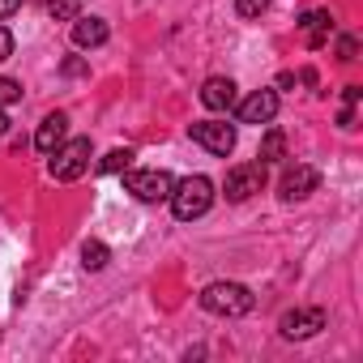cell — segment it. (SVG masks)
<instances>
[{
	"mask_svg": "<svg viewBox=\"0 0 363 363\" xmlns=\"http://www.w3.org/2000/svg\"><path fill=\"white\" fill-rule=\"evenodd\" d=\"M354 52H359V43H354L350 35H342V39H337V60H346V65H350V60H354Z\"/></svg>",
	"mask_w": 363,
	"mask_h": 363,
	"instance_id": "44dd1931",
	"label": "cell"
},
{
	"mask_svg": "<svg viewBox=\"0 0 363 363\" xmlns=\"http://www.w3.org/2000/svg\"><path fill=\"white\" fill-rule=\"evenodd\" d=\"M252 291L244 286V282H210L206 291H201V308L210 312V316H248L252 312Z\"/></svg>",
	"mask_w": 363,
	"mask_h": 363,
	"instance_id": "7a4b0ae2",
	"label": "cell"
},
{
	"mask_svg": "<svg viewBox=\"0 0 363 363\" xmlns=\"http://www.w3.org/2000/svg\"><path fill=\"white\" fill-rule=\"evenodd\" d=\"M171 210H175V218L179 223H193V218H201L210 206H214V184L206 175H189V179H179V184L171 189Z\"/></svg>",
	"mask_w": 363,
	"mask_h": 363,
	"instance_id": "6da1fadb",
	"label": "cell"
},
{
	"mask_svg": "<svg viewBox=\"0 0 363 363\" xmlns=\"http://www.w3.org/2000/svg\"><path fill=\"white\" fill-rule=\"evenodd\" d=\"M65 133H69V116H65V111H52V116L39 124V133H35V150H39V154H52V150L65 141Z\"/></svg>",
	"mask_w": 363,
	"mask_h": 363,
	"instance_id": "7c38bea8",
	"label": "cell"
},
{
	"mask_svg": "<svg viewBox=\"0 0 363 363\" xmlns=\"http://www.w3.org/2000/svg\"><path fill=\"white\" fill-rule=\"evenodd\" d=\"M282 150H286L282 128H269V133H265V141H261V162H278V158H282Z\"/></svg>",
	"mask_w": 363,
	"mask_h": 363,
	"instance_id": "9a60e30c",
	"label": "cell"
},
{
	"mask_svg": "<svg viewBox=\"0 0 363 363\" xmlns=\"http://www.w3.org/2000/svg\"><path fill=\"white\" fill-rule=\"evenodd\" d=\"M316 184H320V171H316V167H308V162H295V167H286V171H282V179H278V197L291 206V201L312 197V193H316Z\"/></svg>",
	"mask_w": 363,
	"mask_h": 363,
	"instance_id": "5b68a950",
	"label": "cell"
},
{
	"mask_svg": "<svg viewBox=\"0 0 363 363\" xmlns=\"http://www.w3.org/2000/svg\"><path fill=\"white\" fill-rule=\"evenodd\" d=\"M13 56V35H9V26H0V60H9Z\"/></svg>",
	"mask_w": 363,
	"mask_h": 363,
	"instance_id": "7402d4cb",
	"label": "cell"
},
{
	"mask_svg": "<svg viewBox=\"0 0 363 363\" xmlns=\"http://www.w3.org/2000/svg\"><path fill=\"white\" fill-rule=\"evenodd\" d=\"M9 103H22V86L13 77H0V107H9Z\"/></svg>",
	"mask_w": 363,
	"mask_h": 363,
	"instance_id": "d6986e66",
	"label": "cell"
},
{
	"mask_svg": "<svg viewBox=\"0 0 363 363\" xmlns=\"http://www.w3.org/2000/svg\"><path fill=\"white\" fill-rule=\"evenodd\" d=\"M107 39H111V30H107L103 18H82V13L73 18V43H77V48L90 52V48H103Z\"/></svg>",
	"mask_w": 363,
	"mask_h": 363,
	"instance_id": "8fae6325",
	"label": "cell"
},
{
	"mask_svg": "<svg viewBox=\"0 0 363 363\" xmlns=\"http://www.w3.org/2000/svg\"><path fill=\"white\" fill-rule=\"evenodd\" d=\"M329 26H333V18H329L325 9H312V13H303V22H299V30H308V48H325Z\"/></svg>",
	"mask_w": 363,
	"mask_h": 363,
	"instance_id": "4fadbf2b",
	"label": "cell"
},
{
	"mask_svg": "<svg viewBox=\"0 0 363 363\" xmlns=\"http://www.w3.org/2000/svg\"><path fill=\"white\" fill-rule=\"evenodd\" d=\"M0 133H9V116L5 111H0Z\"/></svg>",
	"mask_w": 363,
	"mask_h": 363,
	"instance_id": "d4e9b609",
	"label": "cell"
},
{
	"mask_svg": "<svg viewBox=\"0 0 363 363\" xmlns=\"http://www.w3.org/2000/svg\"><path fill=\"white\" fill-rule=\"evenodd\" d=\"M227 201H248L252 193L265 189V162H240L227 171Z\"/></svg>",
	"mask_w": 363,
	"mask_h": 363,
	"instance_id": "8992f818",
	"label": "cell"
},
{
	"mask_svg": "<svg viewBox=\"0 0 363 363\" xmlns=\"http://www.w3.org/2000/svg\"><path fill=\"white\" fill-rule=\"evenodd\" d=\"M235 116H240V124H269L278 116V94L274 90H257L244 103H235Z\"/></svg>",
	"mask_w": 363,
	"mask_h": 363,
	"instance_id": "9c48e42d",
	"label": "cell"
},
{
	"mask_svg": "<svg viewBox=\"0 0 363 363\" xmlns=\"http://www.w3.org/2000/svg\"><path fill=\"white\" fill-rule=\"evenodd\" d=\"M320 329H325V312L320 308H295V312H282V320H278V333L286 342H303V337H312Z\"/></svg>",
	"mask_w": 363,
	"mask_h": 363,
	"instance_id": "ba28073f",
	"label": "cell"
},
{
	"mask_svg": "<svg viewBox=\"0 0 363 363\" xmlns=\"http://www.w3.org/2000/svg\"><path fill=\"white\" fill-rule=\"evenodd\" d=\"M269 9V0H235V13L240 18H261Z\"/></svg>",
	"mask_w": 363,
	"mask_h": 363,
	"instance_id": "ffe728a7",
	"label": "cell"
},
{
	"mask_svg": "<svg viewBox=\"0 0 363 363\" xmlns=\"http://www.w3.org/2000/svg\"><path fill=\"white\" fill-rule=\"evenodd\" d=\"M48 158H52V175L60 179V184H69V179H82V175L90 171V137L60 141Z\"/></svg>",
	"mask_w": 363,
	"mask_h": 363,
	"instance_id": "3957f363",
	"label": "cell"
},
{
	"mask_svg": "<svg viewBox=\"0 0 363 363\" xmlns=\"http://www.w3.org/2000/svg\"><path fill=\"white\" fill-rule=\"evenodd\" d=\"M128 162H133V150L124 145V150H111V154H103V162H99V171H128Z\"/></svg>",
	"mask_w": 363,
	"mask_h": 363,
	"instance_id": "2e32d148",
	"label": "cell"
},
{
	"mask_svg": "<svg viewBox=\"0 0 363 363\" xmlns=\"http://www.w3.org/2000/svg\"><path fill=\"white\" fill-rule=\"evenodd\" d=\"M48 13H52L56 22H73V18L82 13V5H77V0H48Z\"/></svg>",
	"mask_w": 363,
	"mask_h": 363,
	"instance_id": "e0dca14e",
	"label": "cell"
},
{
	"mask_svg": "<svg viewBox=\"0 0 363 363\" xmlns=\"http://www.w3.org/2000/svg\"><path fill=\"white\" fill-rule=\"evenodd\" d=\"M359 99H363V90H359V86H346V107H342V116H337L342 128H354V107H359Z\"/></svg>",
	"mask_w": 363,
	"mask_h": 363,
	"instance_id": "ac0fdd59",
	"label": "cell"
},
{
	"mask_svg": "<svg viewBox=\"0 0 363 363\" xmlns=\"http://www.w3.org/2000/svg\"><path fill=\"white\" fill-rule=\"evenodd\" d=\"M65 73H73V77H77V73H86V65H82V60H65Z\"/></svg>",
	"mask_w": 363,
	"mask_h": 363,
	"instance_id": "cb8c5ba5",
	"label": "cell"
},
{
	"mask_svg": "<svg viewBox=\"0 0 363 363\" xmlns=\"http://www.w3.org/2000/svg\"><path fill=\"white\" fill-rule=\"evenodd\" d=\"M124 189H128L137 201H167L171 189H175V179H171L167 171L150 167V171H128V175H124Z\"/></svg>",
	"mask_w": 363,
	"mask_h": 363,
	"instance_id": "277c9868",
	"label": "cell"
},
{
	"mask_svg": "<svg viewBox=\"0 0 363 363\" xmlns=\"http://www.w3.org/2000/svg\"><path fill=\"white\" fill-rule=\"evenodd\" d=\"M18 5H22V0H0V18H9V13H18Z\"/></svg>",
	"mask_w": 363,
	"mask_h": 363,
	"instance_id": "603a6c76",
	"label": "cell"
},
{
	"mask_svg": "<svg viewBox=\"0 0 363 363\" xmlns=\"http://www.w3.org/2000/svg\"><path fill=\"white\" fill-rule=\"evenodd\" d=\"M201 103H206L210 111H231V107L240 103L235 82H231V77H210V82L201 86Z\"/></svg>",
	"mask_w": 363,
	"mask_h": 363,
	"instance_id": "30bf717a",
	"label": "cell"
},
{
	"mask_svg": "<svg viewBox=\"0 0 363 363\" xmlns=\"http://www.w3.org/2000/svg\"><path fill=\"white\" fill-rule=\"evenodd\" d=\"M107 261H111V252H107V244H99V240H86V244H82V265H86L90 274H99V269H107Z\"/></svg>",
	"mask_w": 363,
	"mask_h": 363,
	"instance_id": "5bb4252c",
	"label": "cell"
},
{
	"mask_svg": "<svg viewBox=\"0 0 363 363\" xmlns=\"http://www.w3.org/2000/svg\"><path fill=\"white\" fill-rule=\"evenodd\" d=\"M189 137L197 145H206L210 154H218V158H227L235 150V128L223 124V120H197V124H189Z\"/></svg>",
	"mask_w": 363,
	"mask_h": 363,
	"instance_id": "52a82bcc",
	"label": "cell"
}]
</instances>
